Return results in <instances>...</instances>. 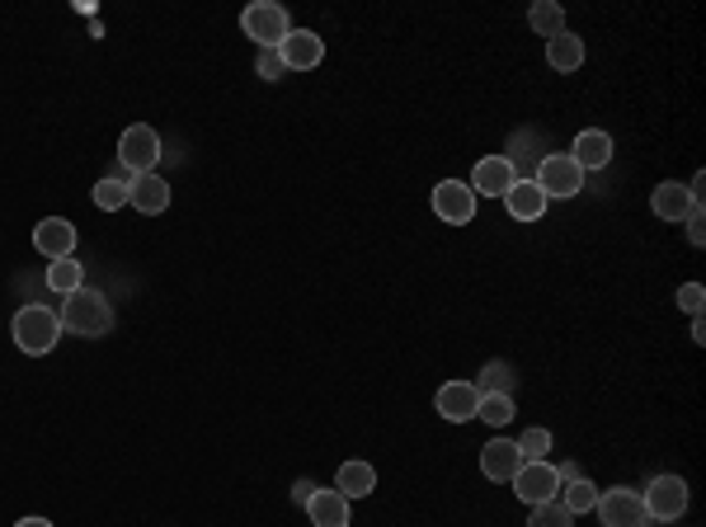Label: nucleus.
Returning a JSON list of instances; mask_svg holds the SVG:
<instances>
[{
    "mask_svg": "<svg viewBox=\"0 0 706 527\" xmlns=\"http://www.w3.org/2000/svg\"><path fill=\"white\" fill-rule=\"evenodd\" d=\"M14 527H52V523H47V518H20Z\"/></svg>",
    "mask_w": 706,
    "mask_h": 527,
    "instance_id": "32",
    "label": "nucleus"
},
{
    "mask_svg": "<svg viewBox=\"0 0 706 527\" xmlns=\"http://www.w3.org/2000/svg\"><path fill=\"white\" fill-rule=\"evenodd\" d=\"M514 161L509 155H485L481 165H475V174H471V193H485V198H504L509 189H514Z\"/></svg>",
    "mask_w": 706,
    "mask_h": 527,
    "instance_id": "13",
    "label": "nucleus"
},
{
    "mask_svg": "<svg viewBox=\"0 0 706 527\" xmlns=\"http://www.w3.org/2000/svg\"><path fill=\"white\" fill-rule=\"evenodd\" d=\"M95 207L99 213H118V207H128V180H99L95 184Z\"/></svg>",
    "mask_w": 706,
    "mask_h": 527,
    "instance_id": "26",
    "label": "nucleus"
},
{
    "mask_svg": "<svg viewBox=\"0 0 706 527\" xmlns=\"http://www.w3.org/2000/svg\"><path fill=\"white\" fill-rule=\"evenodd\" d=\"M47 288L62 292V297H71L76 288H85V269H81L76 259H52V264H47Z\"/></svg>",
    "mask_w": 706,
    "mask_h": 527,
    "instance_id": "22",
    "label": "nucleus"
},
{
    "mask_svg": "<svg viewBox=\"0 0 706 527\" xmlns=\"http://www.w3.org/2000/svg\"><path fill=\"white\" fill-rule=\"evenodd\" d=\"M641 504H645V518L674 523V518H683V508H687V481H683V476L650 481V490L641 495Z\"/></svg>",
    "mask_w": 706,
    "mask_h": 527,
    "instance_id": "7",
    "label": "nucleus"
},
{
    "mask_svg": "<svg viewBox=\"0 0 706 527\" xmlns=\"http://www.w3.org/2000/svg\"><path fill=\"white\" fill-rule=\"evenodd\" d=\"M438 415L448 419V424H467V419H475V406H481V386L471 381H448L438 386Z\"/></svg>",
    "mask_w": 706,
    "mask_h": 527,
    "instance_id": "12",
    "label": "nucleus"
},
{
    "mask_svg": "<svg viewBox=\"0 0 706 527\" xmlns=\"http://www.w3.org/2000/svg\"><path fill=\"white\" fill-rule=\"evenodd\" d=\"M307 518L315 527H349V499L340 490H321L315 485V495L307 499Z\"/></svg>",
    "mask_w": 706,
    "mask_h": 527,
    "instance_id": "17",
    "label": "nucleus"
},
{
    "mask_svg": "<svg viewBox=\"0 0 706 527\" xmlns=\"http://www.w3.org/2000/svg\"><path fill=\"white\" fill-rule=\"evenodd\" d=\"M546 198H575L579 189H585V170H579L570 155H546L537 165V180H533Z\"/></svg>",
    "mask_w": 706,
    "mask_h": 527,
    "instance_id": "6",
    "label": "nucleus"
},
{
    "mask_svg": "<svg viewBox=\"0 0 706 527\" xmlns=\"http://www.w3.org/2000/svg\"><path fill=\"white\" fill-rule=\"evenodd\" d=\"M118 161L128 165L132 174H151L156 161H161V137H156V128H147V122H132V128L118 137Z\"/></svg>",
    "mask_w": 706,
    "mask_h": 527,
    "instance_id": "4",
    "label": "nucleus"
},
{
    "mask_svg": "<svg viewBox=\"0 0 706 527\" xmlns=\"http://www.w3.org/2000/svg\"><path fill=\"white\" fill-rule=\"evenodd\" d=\"M278 57H282L288 72H315V66L325 62V39L311 33V29H292L288 39L278 43Z\"/></svg>",
    "mask_w": 706,
    "mask_h": 527,
    "instance_id": "9",
    "label": "nucleus"
},
{
    "mask_svg": "<svg viewBox=\"0 0 706 527\" xmlns=\"http://www.w3.org/2000/svg\"><path fill=\"white\" fill-rule=\"evenodd\" d=\"M240 29H245V39L259 43V52H274L292 33V20H288L282 6H274V0H255V6L240 14Z\"/></svg>",
    "mask_w": 706,
    "mask_h": 527,
    "instance_id": "3",
    "label": "nucleus"
},
{
    "mask_svg": "<svg viewBox=\"0 0 706 527\" xmlns=\"http://www.w3.org/2000/svg\"><path fill=\"white\" fill-rule=\"evenodd\" d=\"M10 335H14V344L24 348L29 358H43V354H52L57 348V340H62V315L57 311H47V306H20L14 311V321H10Z\"/></svg>",
    "mask_w": 706,
    "mask_h": 527,
    "instance_id": "2",
    "label": "nucleus"
},
{
    "mask_svg": "<svg viewBox=\"0 0 706 527\" xmlns=\"http://www.w3.org/2000/svg\"><path fill=\"white\" fill-rule=\"evenodd\" d=\"M527 24H533L542 39H556V33H565V10L556 0H537V6L527 10Z\"/></svg>",
    "mask_w": 706,
    "mask_h": 527,
    "instance_id": "23",
    "label": "nucleus"
},
{
    "mask_svg": "<svg viewBox=\"0 0 706 527\" xmlns=\"http://www.w3.org/2000/svg\"><path fill=\"white\" fill-rule=\"evenodd\" d=\"M434 213L443 217L448 226H467V222L475 217V193H471V184L443 180V184L434 189Z\"/></svg>",
    "mask_w": 706,
    "mask_h": 527,
    "instance_id": "10",
    "label": "nucleus"
},
{
    "mask_svg": "<svg viewBox=\"0 0 706 527\" xmlns=\"http://www.w3.org/2000/svg\"><path fill=\"white\" fill-rule=\"evenodd\" d=\"M527 527H575V514L560 499H546V504H533V518H527Z\"/></svg>",
    "mask_w": 706,
    "mask_h": 527,
    "instance_id": "27",
    "label": "nucleus"
},
{
    "mask_svg": "<svg viewBox=\"0 0 706 527\" xmlns=\"http://www.w3.org/2000/svg\"><path fill=\"white\" fill-rule=\"evenodd\" d=\"M128 203L137 207L141 217H156V213H165L170 207V184L161 180V174H132L128 180Z\"/></svg>",
    "mask_w": 706,
    "mask_h": 527,
    "instance_id": "14",
    "label": "nucleus"
},
{
    "mask_svg": "<svg viewBox=\"0 0 706 527\" xmlns=\"http://www.w3.org/2000/svg\"><path fill=\"white\" fill-rule=\"evenodd\" d=\"M702 302H706V288H702V283H683V288H678V311L702 315Z\"/></svg>",
    "mask_w": 706,
    "mask_h": 527,
    "instance_id": "29",
    "label": "nucleus"
},
{
    "mask_svg": "<svg viewBox=\"0 0 706 527\" xmlns=\"http://www.w3.org/2000/svg\"><path fill=\"white\" fill-rule=\"evenodd\" d=\"M504 203H509V217H514V222H537L552 198H546L533 180H514V189L504 193Z\"/></svg>",
    "mask_w": 706,
    "mask_h": 527,
    "instance_id": "18",
    "label": "nucleus"
},
{
    "mask_svg": "<svg viewBox=\"0 0 706 527\" xmlns=\"http://www.w3.org/2000/svg\"><path fill=\"white\" fill-rule=\"evenodd\" d=\"M560 504L570 508L575 518H579V514H593V508H598V485L585 481V476H579V481H565V499H560Z\"/></svg>",
    "mask_w": 706,
    "mask_h": 527,
    "instance_id": "24",
    "label": "nucleus"
},
{
    "mask_svg": "<svg viewBox=\"0 0 706 527\" xmlns=\"http://www.w3.org/2000/svg\"><path fill=\"white\" fill-rule=\"evenodd\" d=\"M334 490H340L349 504H353V499H367V495L377 490V466H373V462H359V456H353V462L340 466V476H334Z\"/></svg>",
    "mask_w": 706,
    "mask_h": 527,
    "instance_id": "16",
    "label": "nucleus"
},
{
    "mask_svg": "<svg viewBox=\"0 0 706 527\" xmlns=\"http://www.w3.org/2000/svg\"><path fill=\"white\" fill-rule=\"evenodd\" d=\"M57 315H62V330H71L76 340H104L114 330V302L95 288H76Z\"/></svg>",
    "mask_w": 706,
    "mask_h": 527,
    "instance_id": "1",
    "label": "nucleus"
},
{
    "mask_svg": "<svg viewBox=\"0 0 706 527\" xmlns=\"http://www.w3.org/2000/svg\"><path fill=\"white\" fill-rule=\"evenodd\" d=\"M518 466H523V452H518V443H509V438H490L481 448V471L490 481H514Z\"/></svg>",
    "mask_w": 706,
    "mask_h": 527,
    "instance_id": "15",
    "label": "nucleus"
},
{
    "mask_svg": "<svg viewBox=\"0 0 706 527\" xmlns=\"http://www.w3.org/2000/svg\"><path fill=\"white\" fill-rule=\"evenodd\" d=\"M255 72L264 76V80H278L288 66H282V57H278V47L274 52H259V62H255Z\"/></svg>",
    "mask_w": 706,
    "mask_h": 527,
    "instance_id": "30",
    "label": "nucleus"
},
{
    "mask_svg": "<svg viewBox=\"0 0 706 527\" xmlns=\"http://www.w3.org/2000/svg\"><path fill=\"white\" fill-rule=\"evenodd\" d=\"M593 514L603 518V527H645V523H650L641 495H635V490H627V485H617V490H608V495H598Z\"/></svg>",
    "mask_w": 706,
    "mask_h": 527,
    "instance_id": "8",
    "label": "nucleus"
},
{
    "mask_svg": "<svg viewBox=\"0 0 706 527\" xmlns=\"http://www.w3.org/2000/svg\"><path fill=\"white\" fill-rule=\"evenodd\" d=\"M33 245H39V255H47V259H76V222L43 217L33 226Z\"/></svg>",
    "mask_w": 706,
    "mask_h": 527,
    "instance_id": "11",
    "label": "nucleus"
},
{
    "mask_svg": "<svg viewBox=\"0 0 706 527\" xmlns=\"http://www.w3.org/2000/svg\"><path fill=\"white\" fill-rule=\"evenodd\" d=\"M514 415H518L514 396H481V406H475V419H485V424H494V429H504Z\"/></svg>",
    "mask_w": 706,
    "mask_h": 527,
    "instance_id": "25",
    "label": "nucleus"
},
{
    "mask_svg": "<svg viewBox=\"0 0 706 527\" xmlns=\"http://www.w3.org/2000/svg\"><path fill=\"white\" fill-rule=\"evenodd\" d=\"M570 161H575L579 170H603V165L612 161V137H608V132H598V128L579 132V137H575Z\"/></svg>",
    "mask_w": 706,
    "mask_h": 527,
    "instance_id": "19",
    "label": "nucleus"
},
{
    "mask_svg": "<svg viewBox=\"0 0 706 527\" xmlns=\"http://www.w3.org/2000/svg\"><path fill=\"white\" fill-rule=\"evenodd\" d=\"M650 207H655V217H664V222H683L687 213H693V193H687V184H678V180H664L655 189V198H650Z\"/></svg>",
    "mask_w": 706,
    "mask_h": 527,
    "instance_id": "20",
    "label": "nucleus"
},
{
    "mask_svg": "<svg viewBox=\"0 0 706 527\" xmlns=\"http://www.w3.org/2000/svg\"><path fill=\"white\" fill-rule=\"evenodd\" d=\"M518 452H523V462H546V452H552V433L546 429H523Z\"/></svg>",
    "mask_w": 706,
    "mask_h": 527,
    "instance_id": "28",
    "label": "nucleus"
},
{
    "mask_svg": "<svg viewBox=\"0 0 706 527\" xmlns=\"http://www.w3.org/2000/svg\"><path fill=\"white\" fill-rule=\"evenodd\" d=\"M514 485V495L523 504H546V499H560V471L552 462H523L518 476L509 481Z\"/></svg>",
    "mask_w": 706,
    "mask_h": 527,
    "instance_id": "5",
    "label": "nucleus"
},
{
    "mask_svg": "<svg viewBox=\"0 0 706 527\" xmlns=\"http://www.w3.org/2000/svg\"><path fill=\"white\" fill-rule=\"evenodd\" d=\"M546 62H552L556 72L570 76V72H579V66H585V43H579L575 33L565 29V33H556V39H546Z\"/></svg>",
    "mask_w": 706,
    "mask_h": 527,
    "instance_id": "21",
    "label": "nucleus"
},
{
    "mask_svg": "<svg viewBox=\"0 0 706 527\" xmlns=\"http://www.w3.org/2000/svg\"><path fill=\"white\" fill-rule=\"evenodd\" d=\"M311 495H315V485H311V481H297V485H292V499L302 504V508H307V499H311Z\"/></svg>",
    "mask_w": 706,
    "mask_h": 527,
    "instance_id": "31",
    "label": "nucleus"
}]
</instances>
